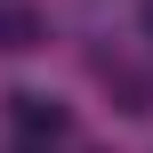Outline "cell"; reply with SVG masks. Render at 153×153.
Here are the masks:
<instances>
[{"instance_id": "obj_1", "label": "cell", "mask_w": 153, "mask_h": 153, "mask_svg": "<svg viewBox=\"0 0 153 153\" xmlns=\"http://www.w3.org/2000/svg\"><path fill=\"white\" fill-rule=\"evenodd\" d=\"M8 121H16L24 145H40V153H56L73 137V113H65L56 97H40V89H16V97H8Z\"/></svg>"}, {"instance_id": "obj_2", "label": "cell", "mask_w": 153, "mask_h": 153, "mask_svg": "<svg viewBox=\"0 0 153 153\" xmlns=\"http://www.w3.org/2000/svg\"><path fill=\"white\" fill-rule=\"evenodd\" d=\"M48 40V16L32 8V0H0V56H24V48H40Z\"/></svg>"}, {"instance_id": "obj_3", "label": "cell", "mask_w": 153, "mask_h": 153, "mask_svg": "<svg viewBox=\"0 0 153 153\" xmlns=\"http://www.w3.org/2000/svg\"><path fill=\"white\" fill-rule=\"evenodd\" d=\"M97 81H105V97H121V113H137V121L153 113V81L137 73V65H113V56H105V65H97Z\"/></svg>"}, {"instance_id": "obj_4", "label": "cell", "mask_w": 153, "mask_h": 153, "mask_svg": "<svg viewBox=\"0 0 153 153\" xmlns=\"http://www.w3.org/2000/svg\"><path fill=\"white\" fill-rule=\"evenodd\" d=\"M137 24H145V40H153V0H145V8H137Z\"/></svg>"}, {"instance_id": "obj_5", "label": "cell", "mask_w": 153, "mask_h": 153, "mask_svg": "<svg viewBox=\"0 0 153 153\" xmlns=\"http://www.w3.org/2000/svg\"><path fill=\"white\" fill-rule=\"evenodd\" d=\"M24 153H40V145H24Z\"/></svg>"}]
</instances>
